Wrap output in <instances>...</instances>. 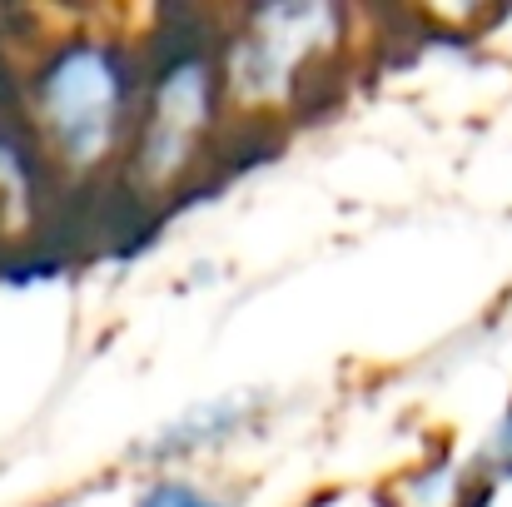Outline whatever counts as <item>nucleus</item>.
<instances>
[{
    "mask_svg": "<svg viewBox=\"0 0 512 507\" xmlns=\"http://www.w3.org/2000/svg\"><path fill=\"white\" fill-rule=\"evenodd\" d=\"M130 507H234V503L219 498L214 488L194 483V478H174V473H165V478H150Z\"/></svg>",
    "mask_w": 512,
    "mask_h": 507,
    "instance_id": "5",
    "label": "nucleus"
},
{
    "mask_svg": "<svg viewBox=\"0 0 512 507\" xmlns=\"http://www.w3.org/2000/svg\"><path fill=\"white\" fill-rule=\"evenodd\" d=\"M224 60L219 45L204 40H165L160 55H145V100L140 130L130 145L135 179L165 189L184 179L209 150V135L224 115Z\"/></svg>",
    "mask_w": 512,
    "mask_h": 507,
    "instance_id": "3",
    "label": "nucleus"
},
{
    "mask_svg": "<svg viewBox=\"0 0 512 507\" xmlns=\"http://www.w3.org/2000/svg\"><path fill=\"white\" fill-rule=\"evenodd\" d=\"M254 413H259V398H244V393L204 398L189 413H179L170 428H160L155 443H145V458L150 463H179V458L214 453V448L234 443L239 433H249L254 428Z\"/></svg>",
    "mask_w": 512,
    "mask_h": 507,
    "instance_id": "4",
    "label": "nucleus"
},
{
    "mask_svg": "<svg viewBox=\"0 0 512 507\" xmlns=\"http://www.w3.org/2000/svg\"><path fill=\"white\" fill-rule=\"evenodd\" d=\"M348 50V10L339 5H259L219 40L224 95L244 115L294 110L319 95Z\"/></svg>",
    "mask_w": 512,
    "mask_h": 507,
    "instance_id": "2",
    "label": "nucleus"
},
{
    "mask_svg": "<svg viewBox=\"0 0 512 507\" xmlns=\"http://www.w3.org/2000/svg\"><path fill=\"white\" fill-rule=\"evenodd\" d=\"M145 100V55L110 30H70L40 45L25 80V115L45 165L95 179L130 160Z\"/></svg>",
    "mask_w": 512,
    "mask_h": 507,
    "instance_id": "1",
    "label": "nucleus"
},
{
    "mask_svg": "<svg viewBox=\"0 0 512 507\" xmlns=\"http://www.w3.org/2000/svg\"><path fill=\"white\" fill-rule=\"evenodd\" d=\"M488 463H493L498 473H512V408H508V418L498 423L493 443H488Z\"/></svg>",
    "mask_w": 512,
    "mask_h": 507,
    "instance_id": "6",
    "label": "nucleus"
}]
</instances>
